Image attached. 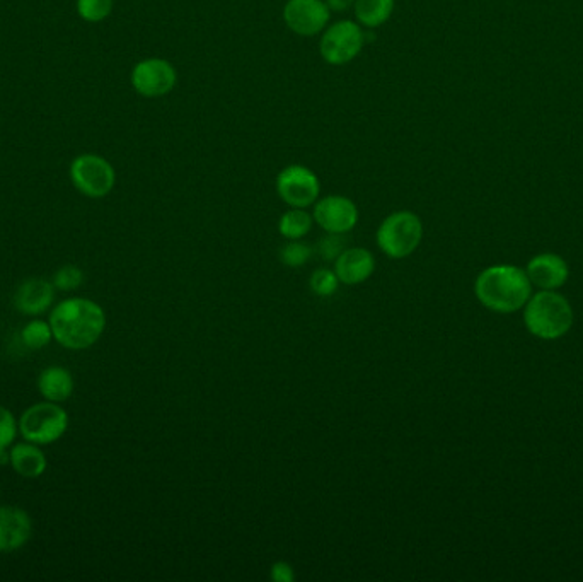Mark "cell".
Masks as SVG:
<instances>
[{
	"label": "cell",
	"mask_w": 583,
	"mask_h": 582,
	"mask_svg": "<svg viewBox=\"0 0 583 582\" xmlns=\"http://www.w3.org/2000/svg\"><path fill=\"white\" fill-rule=\"evenodd\" d=\"M50 326L53 338L65 349L84 350L96 344L103 335L106 315L91 299L74 297L53 309Z\"/></svg>",
	"instance_id": "1"
},
{
	"label": "cell",
	"mask_w": 583,
	"mask_h": 582,
	"mask_svg": "<svg viewBox=\"0 0 583 582\" xmlns=\"http://www.w3.org/2000/svg\"><path fill=\"white\" fill-rule=\"evenodd\" d=\"M532 284L527 272L514 265H495L486 268L476 279V296L480 303L495 313H514L526 306Z\"/></svg>",
	"instance_id": "2"
},
{
	"label": "cell",
	"mask_w": 583,
	"mask_h": 582,
	"mask_svg": "<svg viewBox=\"0 0 583 582\" xmlns=\"http://www.w3.org/2000/svg\"><path fill=\"white\" fill-rule=\"evenodd\" d=\"M524 321L534 337L556 340L572 328L573 309L558 292L543 291L529 297Z\"/></svg>",
	"instance_id": "3"
},
{
	"label": "cell",
	"mask_w": 583,
	"mask_h": 582,
	"mask_svg": "<svg viewBox=\"0 0 583 582\" xmlns=\"http://www.w3.org/2000/svg\"><path fill=\"white\" fill-rule=\"evenodd\" d=\"M422 238V221L410 210H401L387 216L377 231V245L382 253L394 260L410 257L422 243Z\"/></svg>",
	"instance_id": "4"
},
{
	"label": "cell",
	"mask_w": 583,
	"mask_h": 582,
	"mask_svg": "<svg viewBox=\"0 0 583 582\" xmlns=\"http://www.w3.org/2000/svg\"><path fill=\"white\" fill-rule=\"evenodd\" d=\"M69 427V415L55 402L36 403L19 419V432L28 443L45 446L58 441Z\"/></svg>",
	"instance_id": "5"
},
{
	"label": "cell",
	"mask_w": 583,
	"mask_h": 582,
	"mask_svg": "<svg viewBox=\"0 0 583 582\" xmlns=\"http://www.w3.org/2000/svg\"><path fill=\"white\" fill-rule=\"evenodd\" d=\"M365 33L353 21H338L324 31L319 52L328 64L345 65L352 62L362 52Z\"/></svg>",
	"instance_id": "6"
},
{
	"label": "cell",
	"mask_w": 583,
	"mask_h": 582,
	"mask_svg": "<svg viewBox=\"0 0 583 582\" xmlns=\"http://www.w3.org/2000/svg\"><path fill=\"white\" fill-rule=\"evenodd\" d=\"M319 192V178L306 166L292 164L282 169L278 175L277 193L285 204L294 209H306L309 205L316 204Z\"/></svg>",
	"instance_id": "7"
},
{
	"label": "cell",
	"mask_w": 583,
	"mask_h": 582,
	"mask_svg": "<svg viewBox=\"0 0 583 582\" xmlns=\"http://www.w3.org/2000/svg\"><path fill=\"white\" fill-rule=\"evenodd\" d=\"M70 173L77 190L87 197H106L115 187V169L108 161L93 154L77 158Z\"/></svg>",
	"instance_id": "8"
},
{
	"label": "cell",
	"mask_w": 583,
	"mask_h": 582,
	"mask_svg": "<svg viewBox=\"0 0 583 582\" xmlns=\"http://www.w3.org/2000/svg\"><path fill=\"white\" fill-rule=\"evenodd\" d=\"M330 7L323 0H289L283 19L295 35L316 36L330 23Z\"/></svg>",
	"instance_id": "9"
},
{
	"label": "cell",
	"mask_w": 583,
	"mask_h": 582,
	"mask_svg": "<svg viewBox=\"0 0 583 582\" xmlns=\"http://www.w3.org/2000/svg\"><path fill=\"white\" fill-rule=\"evenodd\" d=\"M178 81V74L168 60L147 59L135 65L132 84L137 93L145 98H161L171 93Z\"/></svg>",
	"instance_id": "10"
},
{
	"label": "cell",
	"mask_w": 583,
	"mask_h": 582,
	"mask_svg": "<svg viewBox=\"0 0 583 582\" xmlns=\"http://www.w3.org/2000/svg\"><path fill=\"white\" fill-rule=\"evenodd\" d=\"M312 217L326 233L347 234L357 226L358 209L350 198L330 195L319 200Z\"/></svg>",
	"instance_id": "11"
},
{
	"label": "cell",
	"mask_w": 583,
	"mask_h": 582,
	"mask_svg": "<svg viewBox=\"0 0 583 582\" xmlns=\"http://www.w3.org/2000/svg\"><path fill=\"white\" fill-rule=\"evenodd\" d=\"M33 523L19 507H0V550L11 552L24 547L31 538Z\"/></svg>",
	"instance_id": "12"
},
{
	"label": "cell",
	"mask_w": 583,
	"mask_h": 582,
	"mask_svg": "<svg viewBox=\"0 0 583 582\" xmlns=\"http://www.w3.org/2000/svg\"><path fill=\"white\" fill-rule=\"evenodd\" d=\"M568 275H570V270L565 260L553 253L537 255L527 265V277L531 280V284L543 291H555L563 286Z\"/></svg>",
	"instance_id": "13"
},
{
	"label": "cell",
	"mask_w": 583,
	"mask_h": 582,
	"mask_svg": "<svg viewBox=\"0 0 583 582\" xmlns=\"http://www.w3.org/2000/svg\"><path fill=\"white\" fill-rule=\"evenodd\" d=\"M376 270V260L365 248H348L335 260V274L341 284L358 286Z\"/></svg>",
	"instance_id": "14"
},
{
	"label": "cell",
	"mask_w": 583,
	"mask_h": 582,
	"mask_svg": "<svg viewBox=\"0 0 583 582\" xmlns=\"http://www.w3.org/2000/svg\"><path fill=\"white\" fill-rule=\"evenodd\" d=\"M53 286L45 279L24 280L14 296V303L19 313L36 316L45 313L53 303Z\"/></svg>",
	"instance_id": "15"
},
{
	"label": "cell",
	"mask_w": 583,
	"mask_h": 582,
	"mask_svg": "<svg viewBox=\"0 0 583 582\" xmlns=\"http://www.w3.org/2000/svg\"><path fill=\"white\" fill-rule=\"evenodd\" d=\"M38 388L48 402H65V400H69L72 391H74V379L64 367H48L40 374Z\"/></svg>",
	"instance_id": "16"
},
{
	"label": "cell",
	"mask_w": 583,
	"mask_h": 582,
	"mask_svg": "<svg viewBox=\"0 0 583 582\" xmlns=\"http://www.w3.org/2000/svg\"><path fill=\"white\" fill-rule=\"evenodd\" d=\"M11 465L21 477L36 478L47 470V458L38 444H16L11 451Z\"/></svg>",
	"instance_id": "17"
},
{
	"label": "cell",
	"mask_w": 583,
	"mask_h": 582,
	"mask_svg": "<svg viewBox=\"0 0 583 582\" xmlns=\"http://www.w3.org/2000/svg\"><path fill=\"white\" fill-rule=\"evenodd\" d=\"M353 6L358 23L370 30H376L391 18L394 0H355Z\"/></svg>",
	"instance_id": "18"
},
{
	"label": "cell",
	"mask_w": 583,
	"mask_h": 582,
	"mask_svg": "<svg viewBox=\"0 0 583 582\" xmlns=\"http://www.w3.org/2000/svg\"><path fill=\"white\" fill-rule=\"evenodd\" d=\"M312 221H314V217L309 216L306 210L292 207V210L285 212L278 222V231L283 238L290 239V241L301 239L311 231Z\"/></svg>",
	"instance_id": "19"
},
{
	"label": "cell",
	"mask_w": 583,
	"mask_h": 582,
	"mask_svg": "<svg viewBox=\"0 0 583 582\" xmlns=\"http://www.w3.org/2000/svg\"><path fill=\"white\" fill-rule=\"evenodd\" d=\"M21 337H23L24 345L28 349H43V347H47L52 342V326H50V323H45V321H31V323L24 326Z\"/></svg>",
	"instance_id": "20"
},
{
	"label": "cell",
	"mask_w": 583,
	"mask_h": 582,
	"mask_svg": "<svg viewBox=\"0 0 583 582\" xmlns=\"http://www.w3.org/2000/svg\"><path fill=\"white\" fill-rule=\"evenodd\" d=\"M340 279L330 268H319L311 277V289L316 296L330 297L338 291Z\"/></svg>",
	"instance_id": "21"
},
{
	"label": "cell",
	"mask_w": 583,
	"mask_h": 582,
	"mask_svg": "<svg viewBox=\"0 0 583 582\" xmlns=\"http://www.w3.org/2000/svg\"><path fill=\"white\" fill-rule=\"evenodd\" d=\"M311 255V246L299 243V239H292V241L283 246L282 251H280V260H282L287 267L297 268L302 267L304 263L309 262Z\"/></svg>",
	"instance_id": "22"
},
{
	"label": "cell",
	"mask_w": 583,
	"mask_h": 582,
	"mask_svg": "<svg viewBox=\"0 0 583 582\" xmlns=\"http://www.w3.org/2000/svg\"><path fill=\"white\" fill-rule=\"evenodd\" d=\"M77 9L86 21L98 23V21H103L104 18L110 16L113 0H79Z\"/></svg>",
	"instance_id": "23"
},
{
	"label": "cell",
	"mask_w": 583,
	"mask_h": 582,
	"mask_svg": "<svg viewBox=\"0 0 583 582\" xmlns=\"http://www.w3.org/2000/svg\"><path fill=\"white\" fill-rule=\"evenodd\" d=\"M345 248V239L343 234L328 233L324 238L319 239L318 253L319 257L323 258L324 262H333L340 257Z\"/></svg>",
	"instance_id": "24"
},
{
	"label": "cell",
	"mask_w": 583,
	"mask_h": 582,
	"mask_svg": "<svg viewBox=\"0 0 583 582\" xmlns=\"http://www.w3.org/2000/svg\"><path fill=\"white\" fill-rule=\"evenodd\" d=\"M82 280H84V274L81 268L76 265H65L55 274L53 286L58 287L60 291H74L81 286Z\"/></svg>",
	"instance_id": "25"
},
{
	"label": "cell",
	"mask_w": 583,
	"mask_h": 582,
	"mask_svg": "<svg viewBox=\"0 0 583 582\" xmlns=\"http://www.w3.org/2000/svg\"><path fill=\"white\" fill-rule=\"evenodd\" d=\"M18 425L14 415L7 408L0 407V449H7L16 439Z\"/></svg>",
	"instance_id": "26"
},
{
	"label": "cell",
	"mask_w": 583,
	"mask_h": 582,
	"mask_svg": "<svg viewBox=\"0 0 583 582\" xmlns=\"http://www.w3.org/2000/svg\"><path fill=\"white\" fill-rule=\"evenodd\" d=\"M272 579L277 582H292L295 579L294 569L287 562H277L272 567Z\"/></svg>",
	"instance_id": "27"
},
{
	"label": "cell",
	"mask_w": 583,
	"mask_h": 582,
	"mask_svg": "<svg viewBox=\"0 0 583 582\" xmlns=\"http://www.w3.org/2000/svg\"><path fill=\"white\" fill-rule=\"evenodd\" d=\"M355 0H326V6L330 7V11L343 12L347 11L348 7H352Z\"/></svg>",
	"instance_id": "28"
},
{
	"label": "cell",
	"mask_w": 583,
	"mask_h": 582,
	"mask_svg": "<svg viewBox=\"0 0 583 582\" xmlns=\"http://www.w3.org/2000/svg\"><path fill=\"white\" fill-rule=\"evenodd\" d=\"M11 463V453H7V449H0V465Z\"/></svg>",
	"instance_id": "29"
}]
</instances>
